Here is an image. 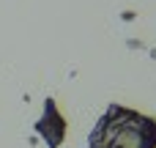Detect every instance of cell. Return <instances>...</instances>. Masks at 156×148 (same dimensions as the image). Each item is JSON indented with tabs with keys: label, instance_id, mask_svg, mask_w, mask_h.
Wrapping results in <instances>:
<instances>
[{
	"label": "cell",
	"instance_id": "cell-1",
	"mask_svg": "<svg viewBox=\"0 0 156 148\" xmlns=\"http://www.w3.org/2000/svg\"><path fill=\"white\" fill-rule=\"evenodd\" d=\"M88 148H156V118L110 104L90 129Z\"/></svg>",
	"mask_w": 156,
	"mask_h": 148
},
{
	"label": "cell",
	"instance_id": "cell-2",
	"mask_svg": "<svg viewBox=\"0 0 156 148\" xmlns=\"http://www.w3.org/2000/svg\"><path fill=\"white\" fill-rule=\"evenodd\" d=\"M36 132L38 137L47 143V148H60L63 137H66V118L58 110V102L52 96L44 99V115L36 121Z\"/></svg>",
	"mask_w": 156,
	"mask_h": 148
}]
</instances>
